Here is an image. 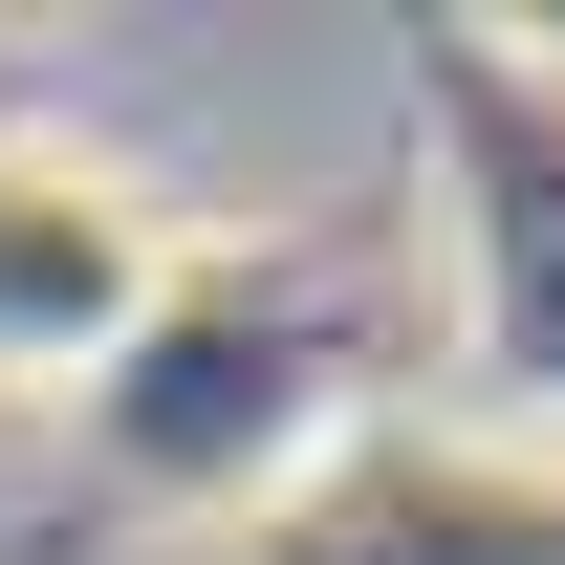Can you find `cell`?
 Segmentation results:
<instances>
[{
	"mask_svg": "<svg viewBox=\"0 0 565 565\" xmlns=\"http://www.w3.org/2000/svg\"><path fill=\"white\" fill-rule=\"evenodd\" d=\"M152 305H174L152 152L66 131V109H0V414H66L87 370H131Z\"/></svg>",
	"mask_w": 565,
	"mask_h": 565,
	"instance_id": "obj_1",
	"label": "cell"
}]
</instances>
